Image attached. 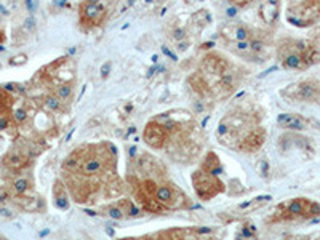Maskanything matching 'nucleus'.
Returning <instances> with one entry per match:
<instances>
[{"label": "nucleus", "instance_id": "1", "mask_svg": "<svg viewBox=\"0 0 320 240\" xmlns=\"http://www.w3.org/2000/svg\"><path fill=\"white\" fill-rule=\"evenodd\" d=\"M63 171L69 192L79 203L95 202L93 199L99 189H107L111 197L122 192L114 146H82L66 159Z\"/></svg>", "mask_w": 320, "mask_h": 240}, {"label": "nucleus", "instance_id": "2", "mask_svg": "<svg viewBox=\"0 0 320 240\" xmlns=\"http://www.w3.org/2000/svg\"><path fill=\"white\" fill-rule=\"evenodd\" d=\"M320 215V205L309 200V199H293L283 202L277 206L271 223H282V221H296V220H309Z\"/></svg>", "mask_w": 320, "mask_h": 240}, {"label": "nucleus", "instance_id": "3", "mask_svg": "<svg viewBox=\"0 0 320 240\" xmlns=\"http://www.w3.org/2000/svg\"><path fill=\"white\" fill-rule=\"evenodd\" d=\"M154 197H156V200L165 210H186L192 206L189 197H187L176 184H171V183L156 184Z\"/></svg>", "mask_w": 320, "mask_h": 240}, {"label": "nucleus", "instance_id": "4", "mask_svg": "<svg viewBox=\"0 0 320 240\" xmlns=\"http://www.w3.org/2000/svg\"><path fill=\"white\" fill-rule=\"evenodd\" d=\"M192 186L197 197L203 202L212 200L226 189L224 183L216 176V173H208L203 170H197L192 174Z\"/></svg>", "mask_w": 320, "mask_h": 240}, {"label": "nucleus", "instance_id": "5", "mask_svg": "<svg viewBox=\"0 0 320 240\" xmlns=\"http://www.w3.org/2000/svg\"><path fill=\"white\" fill-rule=\"evenodd\" d=\"M15 100L5 88L0 86V130L8 133H16L18 122L15 118Z\"/></svg>", "mask_w": 320, "mask_h": 240}, {"label": "nucleus", "instance_id": "6", "mask_svg": "<svg viewBox=\"0 0 320 240\" xmlns=\"http://www.w3.org/2000/svg\"><path fill=\"white\" fill-rule=\"evenodd\" d=\"M142 138H144L146 144L152 149H165L170 141V130L167 125L157 122V120H151L144 127L142 132Z\"/></svg>", "mask_w": 320, "mask_h": 240}, {"label": "nucleus", "instance_id": "7", "mask_svg": "<svg viewBox=\"0 0 320 240\" xmlns=\"http://www.w3.org/2000/svg\"><path fill=\"white\" fill-rule=\"evenodd\" d=\"M283 96H286L288 100L293 101H317L320 96V86L314 82H301L296 85H290L288 88H285L282 92Z\"/></svg>", "mask_w": 320, "mask_h": 240}, {"label": "nucleus", "instance_id": "8", "mask_svg": "<svg viewBox=\"0 0 320 240\" xmlns=\"http://www.w3.org/2000/svg\"><path fill=\"white\" fill-rule=\"evenodd\" d=\"M106 18V8L99 4V0H85L80 7V19L88 27L98 26Z\"/></svg>", "mask_w": 320, "mask_h": 240}, {"label": "nucleus", "instance_id": "9", "mask_svg": "<svg viewBox=\"0 0 320 240\" xmlns=\"http://www.w3.org/2000/svg\"><path fill=\"white\" fill-rule=\"evenodd\" d=\"M31 159H32V154L31 151L27 147H13L12 151H8L5 157L2 159L4 165L12 170V171H21L24 170L29 163H31Z\"/></svg>", "mask_w": 320, "mask_h": 240}, {"label": "nucleus", "instance_id": "10", "mask_svg": "<svg viewBox=\"0 0 320 240\" xmlns=\"http://www.w3.org/2000/svg\"><path fill=\"white\" fill-rule=\"evenodd\" d=\"M264 141H266V132H264L263 128L256 127L253 128L251 132L240 141L237 151L242 152H256L258 149H261V146L264 144Z\"/></svg>", "mask_w": 320, "mask_h": 240}, {"label": "nucleus", "instance_id": "11", "mask_svg": "<svg viewBox=\"0 0 320 240\" xmlns=\"http://www.w3.org/2000/svg\"><path fill=\"white\" fill-rule=\"evenodd\" d=\"M224 39L232 40V42H242V40H248L251 37V32L244 26V24H227L223 29Z\"/></svg>", "mask_w": 320, "mask_h": 240}, {"label": "nucleus", "instance_id": "12", "mask_svg": "<svg viewBox=\"0 0 320 240\" xmlns=\"http://www.w3.org/2000/svg\"><path fill=\"white\" fill-rule=\"evenodd\" d=\"M277 124L288 130H304L307 127V120L298 114H282L277 117Z\"/></svg>", "mask_w": 320, "mask_h": 240}, {"label": "nucleus", "instance_id": "13", "mask_svg": "<svg viewBox=\"0 0 320 240\" xmlns=\"http://www.w3.org/2000/svg\"><path fill=\"white\" fill-rule=\"evenodd\" d=\"M202 232L195 229H168L163 232H156L151 237H160V238H186V237H198Z\"/></svg>", "mask_w": 320, "mask_h": 240}, {"label": "nucleus", "instance_id": "14", "mask_svg": "<svg viewBox=\"0 0 320 240\" xmlns=\"http://www.w3.org/2000/svg\"><path fill=\"white\" fill-rule=\"evenodd\" d=\"M200 170L208 171V173H218L219 170H221V162H219V159H218V156L215 154V152H208V154L205 156V159L200 163Z\"/></svg>", "mask_w": 320, "mask_h": 240}, {"label": "nucleus", "instance_id": "15", "mask_svg": "<svg viewBox=\"0 0 320 240\" xmlns=\"http://www.w3.org/2000/svg\"><path fill=\"white\" fill-rule=\"evenodd\" d=\"M53 197H54V203H56V206H60V208H68V206H69L68 194H66V189H64V186L60 181L54 183Z\"/></svg>", "mask_w": 320, "mask_h": 240}, {"label": "nucleus", "instance_id": "16", "mask_svg": "<svg viewBox=\"0 0 320 240\" xmlns=\"http://www.w3.org/2000/svg\"><path fill=\"white\" fill-rule=\"evenodd\" d=\"M277 13H279V5H277V2H274V0H269L261 10V15L264 18V21H268V23H272V21L277 18Z\"/></svg>", "mask_w": 320, "mask_h": 240}, {"label": "nucleus", "instance_id": "17", "mask_svg": "<svg viewBox=\"0 0 320 240\" xmlns=\"http://www.w3.org/2000/svg\"><path fill=\"white\" fill-rule=\"evenodd\" d=\"M282 63H283V66L286 69H300V68L304 66V63L301 59V54L300 53H292V54H288V56H285L282 59Z\"/></svg>", "mask_w": 320, "mask_h": 240}, {"label": "nucleus", "instance_id": "18", "mask_svg": "<svg viewBox=\"0 0 320 240\" xmlns=\"http://www.w3.org/2000/svg\"><path fill=\"white\" fill-rule=\"evenodd\" d=\"M29 189H31V183L27 178H16L12 184V191L18 197L19 195H24Z\"/></svg>", "mask_w": 320, "mask_h": 240}]
</instances>
